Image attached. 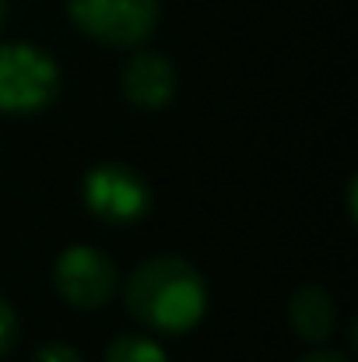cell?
<instances>
[{
    "instance_id": "6da1fadb",
    "label": "cell",
    "mask_w": 358,
    "mask_h": 362,
    "mask_svg": "<svg viewBox=\"0 0 358 362\" xmlns=\"http://www.w3.org/2000/svg\"><path fill=\"white\" fill-rule=\"evenodd\" d=\"M123 303L141 327L183 334L204 317L208 288L197 267L183 257H151L126 278Z\"/></svg>"
},
{
    "instance_id": "7a4b0ae2",
    "label": "cell",
    "mask_w": 358,
    "mask_h": 362,
    "mask_svg": "<svg viewBox=\"0 0 358 362\" xmlns=\"http://www.w3.org/2000/svg\"><path fill=\"white\" fill-rule=\"evenodd\" d=\"M56 64L28 42L0 46V113H39L56 99Z\"/></svg>"
},
{
    "instance_id": "3957f363",
    "label": "cell",
    "mask_w": 358,
    "mask_h": 362,
    "mask_svg": "<svg viewBox=\"0 0 358 362\" xmlns=\"http://www.w3.org/2000/svg\"><path fill=\"white\" fill-rule=\"evenodd\" d=\"M71 21L95 42L141 46L158 25V0H67Z\"/></svg>"
},
{
    "instance_id": "277c9868",
    "label": "cell",
    "mask_w": 358,
    "mask_h": 362,
    "mask_svg": "<svg viewBox=\"0 0 358 362\" xmlns=\"http://www.w3.org/2000/svg\"><path fill=\"white\" fill-rule=\"evenodd\" d=\"M85 204L95 218L113 222V226H130L148 215L151 208V190L123 162H99L85 176Z\"/></svg>"
},
{
    "instance_id": "5b68a950",
    "label": "cell",
    "mask_w": 358,
    "mask_h": 362,
    "mask_svg": "<svg viewBox=\"0 0 358 362\" xmlns=\"http://www.w3.org/2000/svg\"><path fill=\"white\" fill-rule=\"evenodd\" d=\"M56 292L78 306V310H99L113 299L119 278H117V264L99 253L95 246H71L60 253L56 271H53Z\"/></svg>"
},
{
    "instance_id": "8992f818",
    "label": "cell",
    "mask_w": 358,
    "mask_h": 362,
    "mask_svg": "<svg viewBox=\"0 0 358 362\" xmlns=\"http://www.w3.org/2000/svg\"><path fill=\"white\" fill-rule=\"evenodd\" d=\"M123 95L130 106L137 110H165L176 95V67L169 64V57L155 53V49H137L126 64H123Z\"/></svg>"
},
{
    "instance_id": "52a82bcc",
    "label": "cell",
    "mask_w": 358,
    "mask_h": 362,
    "mask_svg": "<svg viewBox=\"0 0 358 362\" xmlns=\"http://www.w3.org/2000/svg\"><path fill=\"white\" fill-rule=\"evenodd\" d=\"M288 320H292V331L309 341V345H323L334 327H338V306H334V296L320 285H302L292 303H288Z\"/></svg>"
},
{
    "instance_id": "ba28073f",
    "label": "cell",
    "mask_w": 358,
    "mask_h": 362,
    "mask_svg": "<svg viewBox=\"0 0 358 362\" xmlns=\"http://www.w3.org/2000/svg\"><path fill=\"white\" fill-rule=\"evenodd\" d=\"M106 362H169L165 352L144 334H123L109 345Z\"/></svg>"
},
{
    "instance_id": "9c48e42d",
    "label": "cell",
    "mask_w": 358,
    "mask_h": 362,
    "mask_svg": "<svg viewBox=\"0 0 358 362\" xmlns=\"http://www.w3.org/2000/svg\"><path fill=\"white\" fill-rule=\"evenodd\" d=\"M14 341H18V313H14V306L0 296V356H7V352L14 349Z\"/></svg>"
},
{
    "instance_id": "30bf717a",
    "label": "cell",
    "mask_w": 358,
    "mask_h": 362,
    "mask_svg": "<svg viewBox=\"0 0 358 362\" xmlns=\"http://www.w3.org/2000/svg\"><path fill=\"white\" fill-rule=\"evenodd\" d=\"M32 362H81V356L71 345H46L32 356Z\"/></svg>"
},
{
    "instance_id": "8fae6325",
    "label": "cell",
    "mask_w": 358,
    "mask_h": 362,
    "mask_svg": "<svg viewBox=\"0 0 358 362\" xmlns=\"http://www.w3.org/2000/svg\"><path fill=\"white\" fill-rule=\"evenodd\" d=\"M299 362H352L345 352H334V349H320V352H313V356H306V359Z\"/></svg>"
},
{
    "instance_id": "7c38bea8",
    "label": "cell",
    "mask_w": 358,
    "mask_h": 362,
    "mask_svg": "<svg viewBox=\"0 0 358 362\" xmlns=\"http://www.w3.org/2000/svg\"><path fill=\"white\" fill-rule=\"evenodd\" d=\"M4 11H7V0H0V21H4Z\"/></svg>"
}]
</instances>
